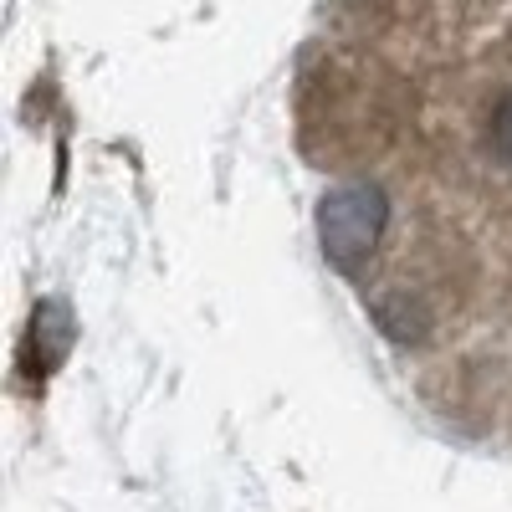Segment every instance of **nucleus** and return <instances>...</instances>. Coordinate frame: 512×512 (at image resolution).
Listing matches in <instances>:
<instances>
[{"mask_svg":"<svg viewBox=\"0 0 512 512\" xmlns=\"http://www.w3.org/2000/svg\"><path fill=\"white\" fill-rule=\"evenodd\" d=\"M384 216H390V205H384L379 185H338V190H328L323 205H318L323 256L344 277H354L374 256L379 236H384Z\"/></svg>","mask_w":512,"mask_h":512,"instance_id":"f257e3e1","label":"nucleus"},{"mask_svg":"<svg viewBox=\"0 0 512 512\" xmlns=\"http://www.w3.org/2000/svg\"><path fill=\"white\" fill-rule=\"evenodd\" d=\"M67 349H72V313H67V303H41L36 318H31V338H26V354H41L36 374H52Z\"/></svg>","mask_w":512,"mask_h":512,"instance_id":"f03ea898","label":"nucleus"},{"mask_svg":"<svg viewBox=\"0 0 512 512\" xmlns=\"http://www.w3.org/2000/svg\"><path fill=\"white\" fill-rule=\"evenodd\" d=\"M492 149L502 164H512V93H502V103L492 108Z\"/></svg>","mask_w":512,"mask_h":512,"instance_id":"7ed1b4c3","label":"nucleus"}]
</instances>
